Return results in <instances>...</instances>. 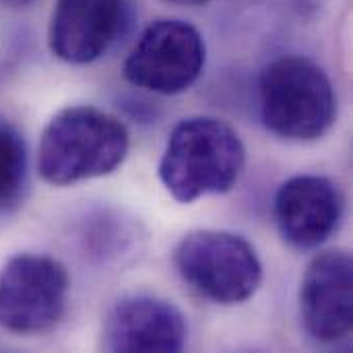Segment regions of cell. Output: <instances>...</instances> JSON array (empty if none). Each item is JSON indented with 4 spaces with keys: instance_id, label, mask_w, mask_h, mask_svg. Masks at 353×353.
<instances>
[{
    "instance_id": "6da1fadb",
    "label": "cell",
    "mask_w": 353,
    "mask_h": 353,
    "mask_svg": "<svg viewBox=\"0 0 353 353\" xmlns=\"http://www.w3.org/2000/svg\"><path fill=\"white\" fill-rule=\"evenodd\" d=\"M128 149L130 134L116 116L93 105H72L48 122L37 170L48 184L68 186L114 174Z\"/></svg>"
},
{
    "instance_id": "7a4b0ae2",
    "label": "cell",
    "mask_w": 353,
    "mask_h": 353,
    "mask_svg": "<svg viewBox=\"0 0 353 353\" xmlns=\"http://www.w3.org/2000/svg\"><path fill=\"white\" fill-rule=\"evenodd\" d=\"M246 163L238 132L219 118L192 116L178 122L159 161V180L180 203L230 192Z\"/></svg>"
},
{
    "instance_id": "3957f363",
    "label": "cell",
    "mask_w": 353,
    "mask_h": 353,
    "mask_svg": "<svg viewBox=\"0 0 353 353\" xmlns=\"http://www.w3.org/2000/svg\"><path fill=\"white\" fill-rule=\"evenodd\" d=\"M259 101L263 124L288 141H316L337 116L331 79L302 56H281L263 70Z\"/></svg>"
},
{
    "instance_id": "277c9868",
    "label": "cell",
    "mask_w": 353,
    "mask_h": 353,
    "mask_svg": "<svg viewBox=\"0 0 353 353\" xmlns=\"http://www.w3.org/2000/svg\"><path fill=\"white\" fill-rule=\"evenodd\" d=\"M174 267L194 294L221 306L248 302L263 281V263L252 244L219 230L184 236L174 250Z\"/></svg>"
},
{
    "instance_id": "5b68a950",
    "label": "cell",
    "mask_w": 353,
    "mask_h": 353,
    "mask_svg": "<svg viewBox=\"0 0 353 353\" xmlns=\"http://www.w3.org/2000/svg\"><path fill=\"white\" fill-rule=\"evenodd\" d=\"M70 279L50 256L17 254L0 271V327L14 335L52 331L64 316Z\"/></svg>"
},
{
    "instance_id": "8992f818",
    "label": "cell",
    "mask_w": 353,
    "mask_h": 353,
    "mask_svg": "<svg viewBox=\"0 0 353 353\" xmlns=\"http://www.w3.org/2000/svg\"><path fill=\"white\" fill-rule=\"evenodd\" d=\"M205 60L207 48L196 27L178 19H159L130 50L124 77L145 91L176 95L199 81Z\"/></svg>"
},
{
    "instance_id": "52a82bcc",
    "label": "cell",
    "mask_w": 353,
    "mask_h": 353,
    "mask_svg": "<svg viewBox=\"0 0 353 353\" xmlns=\"http://www.w3.org/2000/svg\"><path fill=\"white\" fill-rule=\"evenodd\" d=\"M300 310L306 331L321 343L345 339L353 323V263L345 250L319 254L304 273Z\"/></svg>"
},
{
    "instance_id": "ba28073f",
    "label": "cell",
    "mask_w": 353,
    "mask_h": 353,
    "mask_svg": "<svg viewBox=\"0 0 353 353\" xmlns=\"http://www.w3.org/2000/svg\"><path fill=\"white\" fill-rule=\"evenodd\" d=\"M339 188L323 176H294L275 194V221L288 244L312 250L325 244L341 221Z\"/></svg>"
},
{
    "instance_id": "9c48e42d",
    "label": "cell",
    "mask_w": 353,
    "mask_h": 353,
    "mask_svg": "<svg viewBox=\"0 0 353 353\" xmlns=\"http://www.w3.org/2000/svg\"><path fill=\"white\" fill-rule=\"evenodd\" d=\"M186 319L172 302L155 296H128L108 314L103 345L110 352H180L186 345Z\"/></svg>"
},
{
    "instance_id": "30bf717a",
    "label": "cell",
    "mask_w": 353,
    "mask_h": 353,
    "mask_svg": "<svg viewBox=\"0 0 353 353\" xmlns=\"http://www.w3.org/2000/svg\"><path fill=\"white\" fill-rule=\"evenodd\" d=\"M124 0H56L48 41L56 58L68 64L97 60L116 39Z\"/></svg>"
},
{
    "instance_id": "8fae6325",
    "label": "cell",
    "mask_w": 353,
    "mask_h": 353,
    "mask_svg": "<svg viewBox=\"0 0 353 353\" xmlns=\"http://www.w3.org/2000/svg\"><path fill=\"white\" fill-rule=\"evenodd\" d=\"M27 186V147L23 134L0 120V217L10 215L23 201Z\"/></svg>"
},
{
    "instance_id": "7c38bea8",
    "label": "cell",
    "mask_w": 353,
    "mask_h": 353,
    "mask_svg": "<svg viewBox=\"0 0 353 353\" xmlns=\"http://www.w3.org/2000/svg\"><path fill=\"white\" fill-rule=\"evenodd\" d=\"M172 4H182V6H199V4H205L209 0H168Z\"/></svg>"
},
{
    "instance_id": "4fadbf2b",
    "label": "cell",
    "mask_w": 353,
    "mask_h": 353,
    "mask_svg": "<svg viewBox=\"0 0 353 353\" xmlns=\"http://www.w3.org/2000/svg\"><path fill=\"white\" fill-rule=\"evenodd\" d=\"M10 2H14V4H29V2H33V0H10Z\"/></svg>"
}]
</instances>
